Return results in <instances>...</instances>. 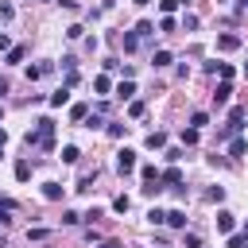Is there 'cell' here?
Listing matches in <instances>:
<instances>
[{
	"label": "cell",
	"instance_id": "cell-1",
	"mask_svg": "<svg viewBox=\"0 0 248 248\" xmlns=\"http://www.w3.org/2000/svg\"><path fill=\"white\" fill-rule=\"evenodd\" d=\"M23 140H27V147H50V140H54V120H50V116L35 120V132H27Z\"/></svg>",
	"mask_w": 248,
	"mask_h": 248
},
{
	"label": "cell",
	"instance_id": "cell-2",
	"mask_svg": "<svg viewBox=\"0 0 248 248\" xmlns=\"http://www.w3.org/2000/svg\"><path fill=\"white\" fill-rule=\"evenodd\" d=\"M116 167H120V174H128V170H136V151H132V147H124V151L116 155Z\"/></svg>",
	"mask_w": 248,
	"mask_h": 248
},
{
	"label": "cell",
	"instance_id": "cell-3",
	"mask_svg": "<svg viewBox=\"0 0 248 248\" xmlns=\"http://www.w3.org/2000/svg\"><path fill=\"white\" fill-rule=\"evenodd\" d=\"M54 70V62H39V66H27V81H39V78H46Z\"/></svg>",
	"mask_w": 248,
	"mask_h": 248
},
{
	"label": "cell",
	"instance_id": "cell-4",
	"mask_svg": "<svg viewBox=\"0 0 248 248\" xmlns=\"http://www.w3.org/2000/svg\"><path fill=\"white\" fill-rule=\"evenodd\" d=\"M159 182H167V186H182V170H178V167H167V170L159 174Z\"/></svg>",
	"mask_w": 248,
	"mask_h": 248
},
{
	"label": "cell",
	"instance_id": "cell-5",
	"mask_svg": "<svg viewBox=\"0 0 248 248\" xmlns=\"http://www.w3.org/2000/svg\"><path fill=\"white\" fill-rule=\"evenodd\" d=\"M66 101H70V85H62V89H54V93H50V105H54V108H62Z\"/></svg>",
	"mask_w": 248,
	"mask_h": 248
},
{
	"label": "cell",
	"instance_id": "cell-6",
	"mask_svg": "<svg viewBox=\"0 0 248 248\" xmlns=\"http://www.w3.org/2000/svg\"><path fill=\"white\" fill-rule=\"evenodd\" d=\"M43 198H46V202H58V198H62V186H58V182H43Z\"/></svg>",
	"mask_w": 248,
	"mask_h": 248
},
{
	"label": "cell",
	"instance_id": "cell-7",
	"mask_svg": "<svg viewBox=\"0 0 248 248\" xmlns=\"http://www.w3.org/2000/svg\"><path fill=\"white\" fill-rule=\"evenodd\" d=\"M232 225H236V221H232V213H229V209H221V213H217V229H221V232H232Z\"/></svg>",
	"mask_w": 248,
	"mask_h": 248
},
{
	"label": "cell",
	"instance_id": "cell-8",
	"mask_svg": "<svg viewBox=\"0 0 248 248\" xmlns=\"http://www.w3.org/2000/svg\"><path fill=\"white\" fill-rule=\"evenodd\" d=\"M167 225H174V229H186V213H182V209H170V213H167Z\"/></svg>",
	"mask_w": 248,
	"mask_h": 248
},
{
	"label": "cell",
	"instance_id": "cell-9",
	"mask_svg": "<svg viewBox=\"0 0 248 248\" xmlns=\"http://www.w3.org/2000/svg\"><path fill=\"white\" fill-rule=\"evenodd\" d=\"M217 46H221V50H236V46H240V39H236V35H221V39H217Z\"/></svg>",
	"mask_w": 248,
	"mask_h": 248
},
{
	"label": "cell",
	"instance_id": "cell-10",
	"mask_svg": "<svg viewBox=\"0 0 248 248\" xmlns=\"http://www.w3.org/2000/svg\"><path fill=\"white\" fill-rule=\"evenodd\" d=\"M229 93H232V85H229V81H221V85H217V93H213V101H217V105H225V101H229Z\"/></svg>",
	"mask_w": 248,
	"mask_h": 248
},
{
	"label": "cell",
	"instance_id": "cell-11",
	"mask_svg": "<svg viewBox=\"0 0 248 248\" xmlns=\"http://www.w3.org/2000/svg\"><path fill=\"white\" fill-rule=\"evenodd\" d=\"M16 178H19V182H27V178H31V163H27V159H19V163H16Z\"/></svg>",
	"mask_w": 248,
	"mask_h": 248
},
{
	"label": "cell",
	"instance_id": "cell-12",
	"mask_svg": "<svg viewBox=\"0 0 248 248\" xmlns=\"http://www.w3.org/2000/svg\"><path fill=\"white\" fill-rule=\"evenodd\" d=\"M78 155H81V151H78L74 143H66V147H62V163H78Z\"/></svg>",
	"mask_w": 248,
	"mask_h": 248
},
{
	"label": "cell",
	"instance_id": "cell-13",
	"mask_svg": "<svg viewBox=\"0 0 248 248\" xmlns=\"http://www.w3.org/2000/svg\"><path fill=\"white\" fill-rule=\"evenodd\" d=\"M229 248H248V232H232L229 236Z\"/></svg>",
	"mask_w": 248,
	"mask_h": 248
},
{
	"label": "cell",
	"instance_id": "cell-14",
	"mask_svg": "<svg viewBox=\"0 0 248 248\" xmlns=\"http://www.w3.org/2000/svg\"><path fill=\"white\" fill-rule=\"evenodd\" d=\"M143 112H147V105H143V101H132V105H128V116H136V120H140Z\"/></svg>",
	"mask_w": 248,
	"mask_h": 248
},
{
	"label": "cell",
	"instance_id": "cell-15",
	"mask_svg": "<svg viewBox=\"0 0 248 248\" xmlns=\"http://www.w3.org/2000/svg\"><path fill=\"white\" fill-rule=\"evenodd\" d=\"M163 143H167V136H163V132H151V136H147V147H151V151H155V147H163Z\"/></svg>",
	"mask_w": 248,
	"mask_h": 248
},
{
	"label": "cell",
	"instance_id": "cell-16",
	"mask_svg": "<svg viewBox=\"0 0 248 248\" xmlns=\"http://www.w3.org/2000/svg\"><path fill=\"white\" fill-rule=\"evenodd\" d=\"M151 31H155L151 19H140V23H136V35H151Z\"/></svg>",
	"mask_w": 248,
	"mask_h": 248
},
{
	"label": "cell",
	"instance_id": "cell-17",
	"mask_svg": "<svg viewBox=\"0 0 248 248\" xmlns=\"http://www.w3.org/2000/svg\"><path fill=\"white\" fill-rule=\"evenodd\" d=\"M23 54H27V50H23V46H12V50H8V62H12V66H16V62H23Z\"/></svg>",
	"mask_w": 248,
	"mask_h": 248
},
{
	"label": "cell",
	"instance_id": "cell-18",
	"mask_svg": "<svg viewBox=\"0 0 248 248\" xmlns=\"http://www.w3.org/2000/svg\"><path fill=\"white\" fill-rule=\"evenodd\" d=\"M151 62H155V66H170V50H155Z\"/></svg>",
	"mask_w": 248,
	"mask_h": 248
},
{
	"label": "cell",
	"instance_id": "cell-19",
	"mask_svg": "<svg viewBox=\"0 0 248 248\" xmlns=\"http://www.w3.org/2000/svg\"><path fill=\"white\" fill-rule=\"evenodd\" d=\"M116 93H120V97H124V101H128V97H132V93H136V85H132V81H120V85H116Z\"/></svg>",
	"mask_w": 248,
	"mask_h": 248
},
{
	"label": "cell",
	"instance_id": "cell-20",
	"mask_svg": "<svg viewBox=\"0 0 248 248\" xmlns=\"http://www.w3.org/2000/svg\"><path fill=\"white\" fill-rule=\"evenodd\" d=\"M182 143H186V147L198 143V128H182Z\"/></svg>",
	"mask_w": 248,
	"mask_h": 248
},
{
	"label": "cell",
	"instance_id": "cell-21",
	"mask_svg": "<svg viewBox=\"0 0 248 248\" xmlns=\"http://www.w3.org/2000/svg\"><path fill=\"white\" fill-rule=\"evenodd\" d=\"M128 205H132V202H128V194H120V198L112 202V209H116V213H128Z\"/></svg>",
	"mask_w": 248,
	"mask_h": 248
},
{
	"label": "cell",
	"instance_id": "cell-22",
	"mask_svg": "<svg viewBox=\"0 0 248 248\" xmlns=\"http://www.w3.org/2000/svg\"><path fill=\"white\" fill-rule=\"evenodd\" d=\"M147 221H151V225H163L167 213H163V209H147Z\"/></svg>",
	"mask_w": 248,
	"mask_h": 248
},
{
	"label": "cell",
	"instance_id": "cell-23",
	"mask_svg": "<svg viewBox=\"0 0 248 248\" xmlns=\"http://www.w3.org/2000/svg\"><path fill=\"white\" fill-rule=\"evenodd\" d=\"M136 43H140V35H136V31H128V35H124V50H136Z\"/></svg>",
	"mask_w": 248,
	"mask_h": 248
},
{
	"label": "cell",
	"instance_id": "cell-24",
	"mask_svg": "<svg viewBox=\"0 0 248 248\" xmlns=\"http://www.w3.org/2000/svg\"><path fill=\"white\" fill-rule=\"evenodd\" d=\"M217 74H221V81H229V78H232V66H229V62H217Z\"/></svg>",
	"mask_w": 248,
	"mask_h": 248
},
{
	"label": "cell",
	"instance_id": "cell-25",
	"mask_svg": "<svg viewBox=\"0 0 248 248\" xmlns=\"http://www.w3.org/2000/svg\"><path fill=\"white\" fill-rule=\"evenodd\" d=\"M70 116H74V120H85V116H89V108H85V105H74V108H70Z\"/></svg>",
	"mask_w": 248,
	"mask_h": 248
},
{
	"label": "cell",
	"instance_id": "cell-26",
	"mask_svg": "<svg viewBox=\"0 0 248 248\" xmlns=\"http://www.w3.org/2000/svg\"><path fill=\"white\" fill-rule=\"evenodd\" d=\"M62 221H66V225H78V221H81V213H78V209H66V213H62Z\"/></svg>",
	"mask_w": 248,
	"mask_h": 248
},
{
	"label": "cell",
	"instance_id": "cell-27",
	"mask_svg": "<svg viewBox=\"0 0 248 248\" xmlns=\"http://www.w3.org/2000/svg\"><path fill=\"white\" fill-rule=\"evenodd\" d=\"M174 8H178V0H159V12H163V16H170Z\"/></svg>",
	"mask_w": 248,
	"mask_h": 248
},
{
	"label": "cell",
	"instance_id": "cell-28",
	"mask_svg": "<svg viewBox=\"0 0 248 248\" xmlns=\"http://www.w3.org/2000/svg\"><path fill=\"white\" fill-rule=\"evenodd\" d=\"M93 89H97V93H108L112 85H108V78H97V81H93Z\"/></svg>",
	"mask_w": 248,
	"mask_h": 248
},
{
	"label": "cell",
	"instance_id": "cell-29",
	"mask_svg": "<svg viewBox=\"0 0 248 248\" xmlns=\"http://www.w3.org/2000/svg\"><path fill=\"white\" fill-rule=\"evenodd\" d=\"M205 120H209V116H205V112H194V116H190V128H202V124H205Z\"/></svg>",
	"mask_w": 248,
	"mask_h": 248
},
{
	"label": "cell",
	"instance_id": "cell-30",
	"mask_svg": "<svg viewBox=\"0 0 248 248\" xmlns=\"http://www.w3.org/2000/svg\"><path fill=\"white\" fill-rule=\"evenodd\" d=\"M244 147H248L244 140H232V147H229V155H244Z\"/></svg>",
	"mask_w": 248,
	"mask_h": 248
},
{
	"label": "cell",
	"instance_id": "cell-31",
	"mask_svg": "<svg viewBox=\"0 0 248 248\" xmlns=\"http://www.w3.org/2000/svg\"><path fill=\"white\" fill-rule=\"evenodd\" d=\"M221 198H225V190H221V186H213V190L205 194V202H221Z\"/></svg>",
	"mask_w": 248,
	"mask_h": 248
},
{
	"label": "cell",
	"instance_id": "cell-32",
	"mask_svg": "<svg viewBox=\"0 0 248 248\" xmlns=\"http://www.w3.org/2000/svg\"><path fill=\"white\" fill-rule=\"evenodd\" d=\"M186 248H202V236L198 232H186Z\"/></svg>",
	"mask_w": 248,
	"mask_h": 248
},
{
	"label": "cell",
	"instance_id": "cell-33",
	"mask_svg": "<svg viewBox=\"0 0 248 248\" xmlns=\"http://www.w3.org/2000/svg\"><path fill=\"white\" fill-rule=\"evenodd\" d=\"M101 248H120V244L116 240H101Z\"/></svg>",
	"mask_w": 248,
	"mask_h": 248
},
{
	"label": "cell",
	"instance_id": "cell-34",
	"mask_svg": "<svg viewBox=\"0 0 248 248\" xmlns=\"http://www.w3.org/2000/svg\"><path fill=\"white\" fill-rule=\"evenodd\" d=\"M4 93H8V81H0V97H4Z\"/></svg>",
	"mask_w": 248,
	"mask_h": 248
},
{
	"label": "cell",
	"instance_id": "cell-35",
	"mask_svg": "<svg viewBox=\"0 0 248 248\" xmlns=\"http://www.w3.org/2000/svg\"><path fill=\"white\" fill-rule=\"evenodd\" d=\"M236 8H240V12H244V8H248V0H236Z\"/></svg>",
	"mask_w": 248,
	"mask_h": 248
},
{
	"label": "cell",
	"instance_id": "cell-36",
	"mask_svg": "<svg viewBox=\"0 0 248 248\" xmlns=\"http://www.w3.org/2000/svg\"><path fill=\"white\" fill-rule=\"evenodd\" d=\"M4 140H8V136H4V128H0V147H4Z\"/></svg>",
	"mask_w": 248,
	"mask_h": 248
},
{
	"label": "cell",
	"instance_id": "cell-37",
	"mask_svg": "<svg viewBox=\"0 0 248 248\" xmlns=\"http://www.w3.org/2000/svg\"><path fill=\"white\" fill-rule=\"evenodd\" d=\"M132 4H151V0H132Z\"/></svg>",
	"mask_w": 248,
	"mask_h": 248
},
{
	"label": "cell",
	"instance_id": "cell-38",
	"mask_svg": "<svg viewBox=\"0 0 248 248\" xmlns=\"http://www.w3.org/2000/svg\"><path fill=\"white\" fill-rule=\"evenodd\" d=\"M244 232H248V221H244Z\"/></svg>",
	"mask_w": 248,
	"mask_h": 248
}]
</instances>
